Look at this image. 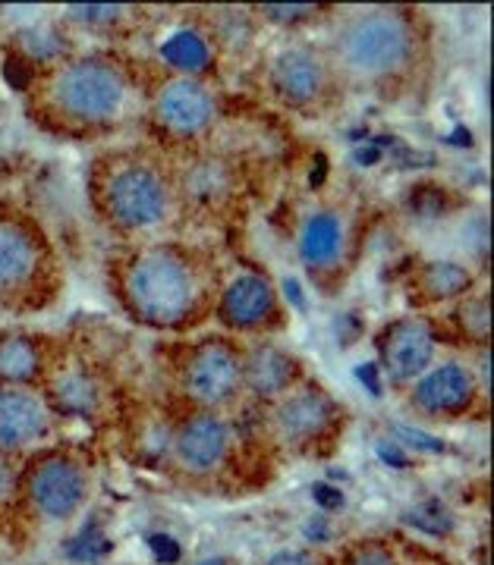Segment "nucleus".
I'll list each match as a JSON object with an SVG mask.
<instances>
[{
	"mask_svg": "<svg viewBox=\"0 0 494 565\" xmlns=\"http://www.w3.org/2000/svg\"><path fill=\"white\" fill-rule=\"evenodd\" d=\"M126 308L151 327H183L206 305V264L183 248L161 245L139 252L126 264L120 280Z\"/></svg>",
	"mask_w": 494,
	"mask_h": 565,
	"instance_id": "obj_1",
	"label": "nucleus"
},
{
	"mask_svg": "<svg viewBox=\"0 0 494 565\" xmlns=\"http://www.w3.org/2000/svg\"><path fill=\"white\" fill-rule=\"evenodd\" d=\"M129 95L126 73L107 57H80L57 66L48 82V107L76 126H104L120 117Z\"/></svg>",
	"mask_w": 494,
	"mask_h": 565,
	"instance_id": "obj_2",
	"label": "nucleus"
},
{
	"mask_svg": "<svg viewBox=\"0 0 494 565\" xmlns=\"http://www.w3.org/2000/svg\"><path fill=\"white\" fill-rule=\"evenodd\" d=\"M337 63L356 82H385L412 57V29L397 10H366L337 35Z\"/></svg>",
	"mask_w": 494,
	"mask_h": 565,
	"instance_id": "obj_3",
	"label": "nucleus"
},
{
	"mask_svg": "<svg viewBox=\"0 0 494 565\" xmlns=\"http://www.w3.org/2000/svg\"><path fill=\"white\" fill-rule=\"evenodd\" d=\"M95 199L107 221L126 233H143L170 211V182L151 161L117 158L104 161L95 177Z\"/></svg>",
	"mask_w": 494,
	"mask_h": 565,
	"instance_id": "obj_4",
	"label": "nucleus"
},
{
	"mask_svg": "<svg viewBox=\"0 0 494 565\" xmlns=\"http://www.w3.org/2000/svg\"><path fill=\"white\" fill-rule=\"evenodd\" d=\"M51 267L48 245L32 223L3 214L0 217V302L32 305Z\"/></svg>",
	"mask_w": 494,
	"mask_h": 565,
	"instance_id": "obj_5",
	"label": "nucleus"
},
{
	"mask_svg": "<svg viewBox=\"0 0 494 565\" xmlns=\"http://www.w3.org/2000/svg\"><path fill=\"white\" fill-rule=\"evenodd\" d=\"M85 487L88 481H85L83 465L66 456H44L25 475L29 503L35 505L39 515L54 519V522L76 515V509L85 500Z\"/></svg>",
	"mask_w": 494,
	"mask_h": 565,
	"instance_id": "obj_6",
	"label": "nucleus"
},
{
	"mask_svg": "<svg viewBox=\"0 0 494 565\" xmlns=\"http://www.w3.org/2000/svg\"><path fill=\"white\" fill-rule=\"evenodd\" d=\"M183 381L186 393L192 399L206 405H221L237 393V386L243 384V359L237 355L233 345L221 343V340L199 345L192 352V359L186 362Z\"/></svg>",
	"mask_w": 494,
	"mask_h": 565,
	"instance_id": "obj_7",
	"label": "nucleus"
},
{
	"mask_svg": "<svg viewBox=\"0 0 494 565\" xmlns=\"http://www.w3.org/2000/svg\"><path fill=\"white\" fill-rule=\"evenodd\" d=\"M51 408L29 386H0V452L22 449L48 434Z\"/></svg>",
	"mask_w": 494,
	"mask_h": 565,
	"instance_id": "obj_8",
	"label": "nucleus"
},
{
	"mask_svg": "<svg viewBox=\"0 0 494 565\" xmlns=\"http://www.w3.org/2000/svg\"><path fill=\"white\" fill-rule=\"evenodd\" d=\"M158 120L174 136H199L214 120V95L202 82L186 76L167 82L158 95Z\"/></svg>",
	"mask_w": 494,
	"mask_h": 565,
	"instance_id": "obj_9",
	"label": "nucleus"
},
{
	"mask_svg": "<svg viewBox=\"0 0 494 565\" xmlns=\"http://www.w3.org/2000/svg\"><path fill=\"white\" fill-rule=\"evenodd\" d=\"M434 352V337L429 323L422 321H397L381 333V359L393 381H410L419 377Z\"/></svg>",
	"mask_w": 494,
	"mask_h": 565,
	"instance_id": "obj_10",
	"label": "nucleus"
},
{
	"mask_svg": "<svg viewBox=\"0 0 494 565\" xmlns=\"http://www.w3.org/2000/svg\"><path fill=\"white\" fill-rule=\"evenodd\" d=\"M274 289L262 274H240L221 296V321L237 330H259L274 321Z\"/></svg>",
	"mask_w": 494,
	"mask_h": 565,
	"instance_id": "obj_11",
	"label": "nucleus"
},
{
	"mask_svg": "<svg viewBox=\"0 0 494 565\" xmlns=\"http://www.w3.org/2000/svg\"><path fill=\"white\" fill-rule=\"evenodd\" d=\"M328 85V66L309 47H290L274 63V88L290 104H312Z\"/></svg>",
	"mask_w": 494,
	"mask_h": 565,
	"instance_id": "obj_12",
	"label": "nucleus"
},
{
	"mask_svg": "<svg viewBox=\"0 0 494 565\" xmlns=\"http://www.w3.org/2000/svg\"><path fill=\"white\" fill-rule=\"evenodd\" d=\"M174 446H177V459H180L183 468H189V471H208V468H214L227 456L230 430H227V424L218 415L202 412V415H192L180 427Z\"/></svg>",
	"mask_w": 494,
	"mask_h": 565,
	"instance_id": "obj_13",
	"label": "nucleus"
},
{
	"mask_svg": "<svg viewBox=\"0 0 494 565\" xmlns=\"http://www.w3.org/2000/svg\"><path fill=\"white\" fill-rule=\"evenodd\" d=\"M475 384L473 374L463 364H441L429 371L419 384H416V405L432 412V415H451L463 412L473 403Z\"/></svg>",
	"mask_w": 494,
	"mask_h": 565,
	"instance_id": "obj_14",
	"label": "nucleus"
},
{
	"mask_svg": "<svg viewBox=\"0 0 494 565\" xmlns=\"http://www.w3.org/2000/svg\"><path fill=\"white\" fill-rule=\"evenodd\" d=\"M334 418V403L318 390H303L296 396H290L287 403L277 408V427L290 440H312L318 437L328 422Z\"/></svg>",
	"mask_w": 494,
	"mask_h": 565,
	"instance_id": "obj_15",
	"label": "nucleus"
},
{
	"mask_svg": "<svg viewBox=\"0 0 494 565\" xmlns=\"http://www.w3.org/2000/svg\"><path fill=\"white\" fill-rule=\"evenodd\" d=\"M299 255L306 267L325 270L334 267L344 255V223L334 211H318L299 230Z\"/></svg>",
	"mask_w": 494,
	"mask_h": 565,
	"instance_id": "obj_16",
	"label": "nucleus"
},
{
	"mask_svg": "<svg viewBox=\"0 0 494 565\" xmlns=\"http://www.w3.org/2000/svg\"><path fill=\"white\" fill-rule=\"evenodd\" d=\"M296 377V362L277 345H259L243 362V381L259 396H277L284 393Z\"/></svg>",
	"mask_w": 494,
	"mask_h": 565,
	"instance_id": "obj_17",
	"label": "nucleus"
},
{
	"mask_svg": "<svg viewBox=\"0 0 494 565\" xmlns=\"http://www.w3.org/2000/svg\"><path fill=\"white\" fill-rule=\"evenodd\" d=\"M42 371V345L35 337L0 333V381L3 386H22Z\"/></svg>",
	"mask_w": 494,
	"mask_h": 565,
	"instance_id": "obj_18",
	"label": "nucleus"
},
{
	"mask_svg": "<svg viewBox=\"0 0 494 565\" xmlns=\"http://www.w3.org/2000/svg\"><path fill=\"white\" fill-rule=\"evenodd\" d=\"M54 403L66 415H88L98 403V386L80 371H70V374H61L54 384Z\"/></svg>",
	"mask_w": 494,
	"mask_h": 565,
	"instance_id": "obj_19",
	"label": "nucleus"
},
{
	"mask_svg": "<svg viewBox=\"0 0 494 565\" xmlns=\"http://www.w3.org/2000/svg\"><path fill=\"white\" fill-rule=\"evenodd\" d=\"M161 54H165L167 63H174L183 73H199L211 61V51H208L206 39L199 32H177V35H170L165 41V47H161Z\"/></svg>",
	"mask_w": 494,
	"mask_h": 565,
	"instance_id": "obj_20",
	"label": "nucleus"
},
{
	"mask_svg": "<svg viewBox=\"0 0 494 565\" xmlns=\"http://www.w3.org/2000/svg\"><path fill=\"white\" fill-rule=\"evenodd\" d=\"M470 286V274L453 262H434L422 274V289H429L432 299H448Z\"/></svg>",
	"mask_w": 494,
	"mask_h": 565,
	"instance_id": "obj_21",
	"label": "nucleus"
},
{
	"mask_svg": "<svg viewBox=\"0 0 494 565\" xmlns=\"http://www.w3.org/2000/svg\"><path fill=\"white\" fill-rule=\"evenodd\" d=\"M104 553H111V541H107V534L98 522H88L66 546V556L76 563H98Z\"/></svg>",
	"mask_w": 494,
	"mask_h": 565,
	"instance_id": "obj_22",
	"label": "nucleus"
},
{
	"mask_svg": "<svg viewBox=\"0 0 494 565\" xmlns=\"http://www.w3.org/2000/svg\"><path fill=\"white\" fill-rule=\"evenodd\" d=\"M126 7H70V20L85 22V25H111L124 20Z\"/></svg>",
	"mask_w": 494,
	"mask_h": 565,
	"instance_id": "obj_23",
	"label": "nucleus"
},
{
	"mask_svg": "<svg viewBox=\"0 0 494 565\" xmlns=\"http://www.w3.org/2000/svg\"><path fill=\"white\" fill-rule=\"evenodd\" d=\"M407 522L419 525L422 531H429V534H444V531L451 527L448 515H441V512H438V505H425V509L407 512Z\"/></svg>",
	"mask_w": 494,
	"mask_h": 565,
	"instance_id": "obj_24",
	"label": "nucleus"
},
{
	"mask_svg": "<svg viewBox=\"0 0 494 565\" xmlns=\"http://www.w3.org/2000/svg\"><path fill=\"white\" fill-rule=\"evenodd\" d=\"M148 546H151V553H155L158 563H177L180 559V544L174 537H167V534H151Z\"/></svg>",
	"mask_w": 494,
	"mask_h": 565,
	"instance_id": "obj_25",
	"label": "nucleus"
},
{
	"mask_svg": "<svg viewBox=\"0 0 494 565\" xmlns=\"http://www.w3.org/2000/svg\"><path fill=\"white\" fill-rule=\"evenodd\" d=\"M347 565H393V556L385 546H362L353 553Z\"/></svg>",
	"mask_w": 494,
	"mask_h": 565,
	"instance_id": "obj_26",
	"label": "nucleus"
},
{
	"mask_svg": "<svg viewBox=\"0 0 494 565\" xmlns=\"http://www.w3.org/2000/svg\"><path fill=\"white\" fill-rule=\"evenodd\" d=\"M312 497H315V503L322 505V509H337V505L344 503L340 490H337V487H328V484L312 487Z\"/></svg>",
	"mask_w": 494,
	"mask_h": 565,
	"instance_id": "obj_27",
	"label": "nucleus"
},
{
	"mask_svg": "<svg viewBox=\"0 0 494 565\" xmlns=\"http://www.w3.org/2000/svg\"><path fill=\"white\" fill-rule=\"evenodd\" d=\"M400 434L410 440L412 446H422V449H429V452H441L444 446L438 444L434 437H429V434H422V430H412V427H400Z\"/></svg>",
	"mask_w": 494,
	"mask_h": 565,
	"instance_id": "obj_28",
	"label": "nucleus"
},
{
	"mask_svg": "<svg viewBox=\"0 0 494 565\" xmlns=\"http://www.w3.org/2000/svg\"><path fill=\"white\" fill-rule=\"evenodd\" d=\"M262 13H269L271 20H303L306 13H312V7H265Z\"/></svg>",
	"mask_w": 494,
	"mask_h": 565,
	"instance_id": "obj_29",
	"label": "nucleus"
},
{
	"mask_svg": "<svg viewBox=\"0 0 494 565\" xmlns=\"http://www.w3.org/2000/svg\"><path fill=\"white\" fill-rule=\"evenodd\" d=\"M13 490H17V471H13L10 462L0 456V500H3V497H10Z\"/></svg>",
	"mask_w": 494,
	"mask_h": 565,
	"instance_id": "obj_30",
	"label": "nucleus"
},
{
	"mask_svg": "<svg viewBox=\"0 0 494 565\" xmlns=\"http://www.w3.org/2000/svg\"><path fill=\"white\" fill-rule=\"evenodd\" d=\"M269 565H318V563L312 559L309 553H293V550H290V553H277Z\"/></svg>",
	"mask_w": 494,
	"mask_h": 565,
	"instance_id": "obj_31",
	"label": "nucleus"
},
{
	"mask_svg": "<svg viewBox=\"0 0 494 565\" xmlns=\"http://www.w3.org/2000/svg\"><path fill=\"white\" fill-rule=\"evenodd\" d=\"M378 456H381L388 465H393V468H407V456H403V452H400L393 444L378 446Z\"/></svg>",
	"mask_w": 494,
	"mask_h": 565,
	"instance_id": "obj_32",
	"label": "nucleus"
},
{
	"mask_svg": "<svg viewBox=\"0 0 494 565\" xmlns=\"http://www.w3.org/2000/svg\"><path fill=\"white\" fill-rule=\"evenodd\" d=\"M356 377H362L371 393H378V390H381V386H378V377H375V364H366V367H359V371H356Z\"/></svg>",
	"mask_w": 494,
	"mask_h": 565,
	"instance_id": "obj_33",
	"label": "nucleus"
},
{
	"mask_svg": "<svg viewBox=\"0 0 494 565\" xmlns=\"http://www.w3.org/2000/svg\"><path fill=\"white\" fill-rule=\"evenodd\" d=\"M306 534H315V537H322V534H325V525H322V522H315V525L306 527Z\"/></svg>",
	"mask_w": 494,
	"mask_h": 565,
	"instance_id": "obj_34",
	"label": "nucleus"
},
{
	"mask_svg": "<svg viewBox=\"0 0 494 565\" xmlns=\"http://www.w3.org/2000/svg\"><path fill=\"white\" fill-rule=\"evenodd\" d=\"M202 565H227V563H221V559H211V563H202Z\"/></svg>",
	"mask_w": 494,
	"mask_h": 565,
	"instance_id": "obj_35",
	"label": "nucleus"
}]
</instances>
